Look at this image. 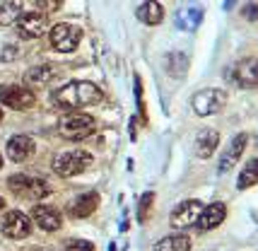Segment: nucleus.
Returning <instances> with one entry per match:
<instances>
[{"label":"nucleus","instance_id":"nucleus-3","mask_svg":"<svg viewBox=\"0 0 258 251\" xmlns=\"http://www.w3.org/2000/svg\"><path fill=\"white\" fill-rule=\"evenodd\" d=\"M92 164V155L87 150H66L60 152L56 160H53V171H56L60 179H70V176H78Z\"/></svg>","mask_w":258,"mask_h":251},{"label":"nucleus","instance_id":"nucleus-19","mask_svg":"<svg viewBox=\"0 0 258 251\" xmlns=\"http://www.w3.org/2000/svg\"><path fill=\"white\" fill-rule=\"evenodd\" d=\"M56 75H58V70L53 66H36V68L24 73V82L29 87H46Z\"/></svg>","mask_w":258,"mask_h":251},{"label":"nucleus","instance_id":"nucleus-15","mask_svg":"<svg viewBox=\"0 0 258 251\" xmlns=\"http://www.w3.org/2000/svg\"><path fill=\"white\" fill-rule=\"evenodd\" d=\"M36 150V143H34L29 136H12L8 140V157L12 162H24L29 160Z\"/></svg>","mask_w":258,"mask_h":251},{"label":"nucleus","instance_id":"nucleus-7","mask_svg":"<svg viewBox=\"0 0 258 251\" xmlns=\"http://www.w3.org/2000/svg\"><path fill=\"white\" fill-rule=\"evenodd\" d=\"M0 232L8 239H27L32 234V220L20 210H10L0 217Z\"/></svg>","mask_w":258,"mask_h":251},{"label":"nucleus","instance_id":"nucleus-32","mask_svg":"<svg viewBox=\"0 0 258 251\" xmlns=\"http://www.w3.org/2000/svg\"><path fill=\"white\" fill-rule=\"evenodd\" d=\"M0 167H3V157H0Z\"/></svg>","mask_w":258,"mask_h":251},{"label":"nucleus","instance_id":"nucleus-24","mask_svg":"<svg viewBox=\"0 0 258 251\" xmlns=\"http://www.w3.org/2000/svg\"><path fill=\"white\" fill-rule=\"evenodd\" d=\"M66 251H94V244L87 239H68Z\"/></svg>","mask_w":258,"mask_h":251},{"label":"nucleus","instance_id":"nucleus-16","mask_svg":"<svg viewBox=\"0 0 258 251\" xmlns=\"http://www.w3.org/2000/svg\"><path fill=\"white\" fill-rule=\"evenodd\" d=\"M220 145V133L215 131V128H203L201 133L196 136V157H201V160H208V157H213L215 150Z\"/></svg>","mask_w":258,"mask_h":251},{"label":"nucleus","instance_id":"nucleus-28","mask_svg":"<svg viewBox=\"0 0 258 251\" xmlns=\"http://www.w3.org/2000/svg\"><path fill=\"white\" fill-rule=\"evenodd\" d=\"M246 17L248 20H256V3H248L246 5Z\"/></svg>","mask_w":258,"mask_h":251},{"label":"nucleus","instance_id":"nucleus-29","mask_svg":"<svg viewBox=\"0 0 258 251\" xmlns=\"http://www.w3.org/2000/svg\"><path fill=\"white\" fill-rule=\"evenodd\" d=\"M3 208H5V201H3V196H0V210H3Z\"/></svg>","mask_w":258,"mask_h":251},{"label":"nucleus","instance_id":"nucleus-25","mask_svg":"<svg viewBox=\"0 0 258 251\" xmlns=\"http://www.w3.org/2000/svg\"><path fill=\"white\" fill-rule=\"evenodd\" d=\"M152 201H155V194H145L143 198H140V210H138V220H140V222H145L147 220V213H150Z\"/></svg>","mask_w":258,"mask_h":251},{"label":"nucleus","instance_id":"nucleus-11","mask_svg":"<svg viewBox=\"0 0 258 251\" xmlns=\"http://www.w3.org/2000/svg\"><path fill=\"white\" fill-rule=\"evenodd\" d=\"M36 10V3H20V0H0V27H10L22 20V15Z\"/></svg>","mask_w":258,"mask_h":251},{"label":"nucleus","instance_id":"nucleus-10","mask_svg":"<svg viewBox=\"0 0 258 251\" xmlns=\"http://www.w3.org/2000/svg\"><path fill=\"white\" fill-rule=\"evenodd\" d=\"M46 27H48L46 12H27L17 22V34L20 39H39L46 32Z\"/></svg>","mask_w":258,"mask_h":251},{"label":"nucleus","instance_id":"nucleus-26","mask_svg":"<svg viewBox=\"0 0 258 251\" xmlns=\"http://www.w3.org/2000/svg\"><path fill=\"white\" fill-rule=\"evenodd\" d=\"M63 3L60 0H51V3H36V10H48V12H53V10H58Z\"/></svg>","mask_w":258,"mask_h":251},{"label":"nucleus","instance_id":"nucleus-21","mask_svg":"<svg viewBox=\"0 0 258 251\" xmlns=\"http://www.w3.org/2000/svg\"><path fill=\"white\" fill-rule=\"evenodd\" d=\"M201 22H203L201 8H186V10L176 12V27H179L181 32H196Z\"/></svg>","mask_w":258,"mask_h":251},{"label":"nucleus","instance_id":"nucleus-14","mask_svg":"<svg viewBox=\"0 0 258 251\" xmlns=\"http://www.w3.org/2000/svg\"><path fill=\"white\" fill-rule=\"evenodd\" d=\"M227 217V206L225 203H210V206H203V213L201 217H198V229H203V232H208V229H215L220 227L222 222H225Z\"/></svg>","mask_w":258,"mask_h":251},{"label":"nucleus","instance_id":"nucleus-6","mask_svg":"<svg viewBox=\"0 0 258 251\" xmlns=\"http://www.w3.org/2000/svg\"><path fill=\"white\" fill-rule=\"evenodd\" d=\"M51 46L56 48L58 53H70V51H75L82 41V29L75 27V24H68V22H60L56 27H51Z\"/></svg>","mask_w":258,"mask_h":251},{"label":"nucleus","instance_id":"nucleus-1","mask_svg":"<svg viewBox=\"0 0 258 251\" xmlns=\"http://www.w3.org/2000/svg\"><path fill=\"white\" fill-rule=\"evenodd\" d=\"M104 99V92L85 80L68 82L63 87L51 92V102L56 104L58 109H85V106H94Z\"/></svg>","mask_w":258,"mask_h":251},{"label":"nucleus","instance_id":"nucleus-23","mask_svg":"<svg viewBox=\"0 0 258 251\" xmlns=\"http://www.w3.org/2000/svg\"><path fill=\"white\" fill-rule=\"evenodd\" d=\"M258 183V164H256V160H251L244 167V171L239 174V181H236V186L244 191V189H251V186H256Z\"/></svg>","mask_w":258,"mask_h":251},{"label":"nucleus","instance_id":"nucleus-30","mask_svg":"<svg viewBox=\"0 0 258 251\" xmlns=\"http://www.w3.org/2000/svg\"><path fill=\"white\" fill-rule=\"evenodd\" d=\"M32 251H48V249H41V246H36V249H32Z\"/></svg>","mask_w":258,"mask_h":251},{"label":"nucleus","instance_id":"nucleus-4","mask_svg":"<svg viewBox=\"0 0 258 251\" xmlns=\"http://www.w3.org/2000/svg\"><path fill=\"white\" fill-rule=\"evenodd\" d=\"M8 189L15 196H20L24 201H41L51 194V186L39 179V176H27V174H15L8 179Z\"/></svg>","mask_w":258,"mask_h":251},{"label":"nucleus","instance_id":"nucleus-31","mask_svg":"<svg viewBox=\"0 0 258 251\" xmlns=\"http://www.w3.org/2000/svg\"><path fill=\"white\" fill-rule=\"evenodd\" d=\"M0 121H3V111H0Z\"/></svg>","mask_w":258,"mask_h":251},{"label":"nucleus","instance_id":"nucleus-5","mask_svg":"<svg viewBox=\"0 0 258 251\" xmlns=\"http://www.w3.org/2000/svg\"><path fill=\"white\" fill-rule=\"evenodd\" d=\"M227 104V94L225 90H217V87H208L201 90L198 94H193L191 106L198 116H213L217 111H222Z\"/></svg>","mask_w":258,"mask_h":251},{"label":"nucleus","instance_id":"nucleus-13","mask_svg":"<svg viewBox=\"0 0 258 251\" xmlns=\"http://www.w3.org/2000/svg\"><path fill=\"white\" fill-rule=\"evenodd\" d=\"M32 220L46 232H58L60 225H63V217L56 208L51 206H34L32 208Z\"/></svg>","mask_w":258,"mask_h":251},{"label":"nucleus","instance_id":"nucleus-17","mask_svg":"<svg viewBox=\"0 0 258 251\" xmlns=\"http://www.w3.org/2000/svg\"><path fill=\"white\" fill-rule=\"evenodd\" d=\"M232 80L244 90H253L256 87V58H246V60L236 63L232 68Z\"/></svg>","mask_w":258,"mask_h":251},{"label":"nucleus","instance_id":"nucleus-20","mask_svg":"<svg viewBox=\"0 0 258 251\" xmlns=\"http://www.w3.org/2000/svg\"><path fill=\"white\" fill-rule=\"evenodd\" d=\"M138 20L150 24V27H155V24H159L164 20V8H162L159 3H155V0L140 3V5H138Z\"/></svg>","mask_w":258,"mask_h":251},{"label":"nucleus","instance_id":"nucleus-27","mask_svg":"<svg viewBox=\"0 0 258 251\" xmlns=\"http://www.w3.org/2000/svg\"><path fill=\"white\" fill-rule=\"evenodd\" d=\"M3 51H5V53H3V60H10V58H20V48H17V46H5Z\"/></svg>","mask_w":258,"mask_h":251},{"label":"nucleus","instance_id":"nucleus-8","mask_svg":"<svg viewBox=\"0 0 258 251\" xmlns=\"http://www.w3.org/2000/svg\"><path fill=\"white\" fill-rule=\"evenodd\" d=\"M34 102H36V97H34L32 90L20 87V85H0V104L3 106L24 111V109L34 106Z\"/></svg>","mask_w":258,"mask_h":251},{"label":"nucleus","instance_id":"nucleus-2","mask_svg":"<svg viewBox=\"0 0 258 251\" xmlns=\"http://www.w3.org/2000/svg\"><path fill=\"white\" fill-rule=\"evenodd\" d=\"M94 131H97V121L87 114L70 111V114L60 116V121H58V133L66 140H87Z\"/></svg>","mask_w":258,"mask_h":251},{"label":"nucleus","instance_id":"nucleus-18","mask_svg":"<svg viewBox=\"0 0 258 251\" xmlns=\"http://www.w3.org/2000/svg\"><path fill=\"white\" fill-rule=\"evenodd\" d=\"M99 206V196L90 191V194H82L73 201V206H68V213L70 217H90Z\"/></svg>","mask_w":258,"mask_h":251},{"label":"nucleus","instance_id":"nucleus-12","mask_svg":"<svg viewBox=\"0 0 258 251\" xmlns=\"http://www.w3.org/2000/svg\"><path fill=\"white\" fill-rule=\"evenodd\" d=\"M246 143H248V136H246V133H239V136L232 138V143L227 145L225 155H222V160H220V167H217V171H220V174H227V171H229L236 164V162H239V157L244 155Z\"/></svg>","mask_w":258,"mask_h":251},{"label":"nucleus","instance_id":"nucleus-22","mask_svg":"<svg viewBox=\"0 0 258 251\" xmlns=\"http://www.w3.org/2000/svg\"><path fill=\"white\" fill-rule=\"evenodd\" d=\"M152 251H191V239L186 234H169L162 237Z\"/></svg>","mask_w":258,"mask_h":251},{"label":"nucleus","instance_id":"nucleus-9","mask_svg":"<svg viewBox=\"0 0 258 251\" xmlns=\"http://www.w3.org/2000/svg\"><path fill=\"white\" fill-rule=\"evenodd\" d=\"M203 213V203L201 201H183L179 206L171 210V227L174 229H186V227H193L198 222V217Z\"/></svg>","mask_w":258,"mask_h":251}]
</instances>
